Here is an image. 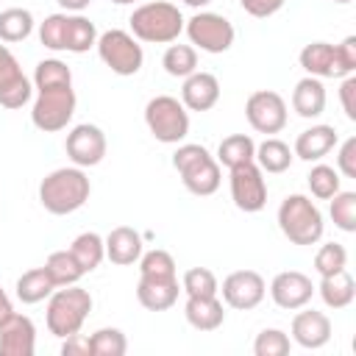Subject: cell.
Returning a JSON list of instances; mask_svg holds the SVG:
<instances>
[{
	"label": "cell",
	"mask_w": 356,
	"mask_h": 356,
	"mask_svg": "<svg viewBox=\"0 0 356 356\" xmlns=\"http://www.w3.org/2000/svg\"><path fill=\"white\" fill-rule=\"evenodd\" d=\"M289 348H292V342L281 328H264L253 342L256 356H286Z\"/></svg>",
	"instance_id": "obj_40"
},
{
	"label": "cell",
	"mask_w": 356,
	"mask_h": 356,
	"mask_svg": "<svg viewBox=\"0 0 356 356\" xmlns=\"http://www.w3.org/2000/svg\"><path fill=\"white\" fill-rule=\"evenodd\" d=\"M95 47H97L100 61L111 72H117V75H136L142 70V61H145L142 44L128 31L111 28V31H106V33L97 36V44Z\"/></svg>",
	"instance_id": "obj_8"
},
{
	"label": "cell",
	"mask_w": 356,
	"mask_h": 356,
	"mask_svg": "<svg viewBox=\"0 0 356 356\" xmlns=\"http://www.w3.org/2000/svg\"><path fill=\"white\" fill-rule=\"evenodd\" d=\"M181 286L186 295H217L220 284H217V275L209 270V267H192L184 273L181 278Z\"/></svg>",
	"instance_id": "obj_39"
},
{
	"label": "cell",
	"mask_w": 356,
	"mask_h": 356,
	"mask_svg": "<svg viewBox=\"0 0 356 356\" xmlns=\"http://www.w3.org/2000/svg\"><path fill=\"white\" fill-rule=\"evenodd\" d=\"M317 289H320V298L328 309H345L356 298V281L350 278L348 270H337L331 275H323Z\"/></svg>",
	"instance_id": "obj_25"
},
{
	"label": "cell",
	"mask_w": 356,
	"mask_h": 356,
	"mask_svg": "<svg viewBox=\"0 0 356 356\" xmlns=\"http://www.w3.org/2000/svg\"><path fill=\"white\" fill-rule=\"evenodd\" d=\"M292 159H295V153L289 150V145L281 142V139H275V136H267L256 147V156H253V161L259 164L261 172H286L289 164H292Z\"/></svg>",
	"instance_id": "obj_26"
},
{
	"label": "cell",
	"mask_w": 356,
	"mask_h": 356,
	"mask_svg": "<svg viewBox=\"0 0 356 356\" xmlns=\"http://www.w3.org/2000/svg\"><path fill=\"white\" fill-rule=\"evenodd\" d=\"M300 67L314 75V78H345L339 61H337V47L328 44V42H312L300 50L298 56Z\"/></svg>",
	"instance_id": "obj_19"
},
{
	"label": "cell",
	"mask_w": 356,
	"mask_h": 356,
	"mask_svg": "<svg viewBox=\"0 0 356 356\" xmlns=\"http://www.w3.org/2000/svg\"><path fill=\"white\" fill-rule=\"evenodd\" d=\"M334 3H350V0H334Z\"/></svg>",
	"instance_id": "obj_52"
},
{
	"label": "cell",
	"mask_w": 356,
	"mask_h": 356,
	"mask_svg": "<svg viewBox=\"0 0 356 356\" xmlns=\"http://www.w3.org/2000/svg\"><path fill=\"white\" fill-rule=\"evenodd\" d=\"M89 312H92V295L83 286L70 284V286L53 289L47 300V331L58 339L78 334Z\"/></svg>",
	"instance_id": "obj_5"
},
{
	"label": "cell",
	"mask_w": 356,
	"mask_h": 356,
	"mask_svg": "<svg viewBox=\"0 0 356 356\" xmlns=\"http://www.w3.org/2000/svg\"><path fill=\"white\" fill-rule=\"evenodd\" d=\"M292 339L300 348L317 350V348H323L331 339V320L323 312H314V309L298 312L292 317Z\"/></svg>",
	"instance_id": "obj_18"
},
{
	"label": "cell",
	"mask_w": 356,
	"mask_h": 356,
	"mask_svg": "<svg viewBox=\"0 0 356 356\" xmlns=\"http://www.w3.org/2000/svg\"><path fill=\"white\" fill-rule=\"evenodd\" d=\"M139 278H150V281H172L175 278V259L156 248L139 256Z\"/></svg>",
	"instance_id": "obj_34"
},
{
	"label": "cell",
	"mask_w": 356,
	"mask_h": 356,
	"mask_svg": "<svg viewBox=\"0 0 356 356\" xmlns=\"http://www.w3.org/2000/svg\"><path fill=\"white\" fill-rule=\"evenodd\" d=\"M70 253L75 256V261L81 264L83 273H92V270L100 267V261L106 259V242H103L100 234H95V231H83V234H78V236L72 239Z\"/></svg>",
	"instance_id": "obj_27"
},
{
	"label": "cell",
	"mask_w": 356,
	"mask_h": 356,
	"mask_svg": "<svg viewBox=\"0 0 356 356\" xmlns=\"http://www.w3.org/2000/svg\"><path fill=\"white\" fill-rule=\"evenodd\" d=\"M337 61L345 75L356 72V36H345L342 44H337Z\"/></svg>",
	"instance_id": "obj_44"
},
{
	"label": "cell",
	"mask_w": 356,
	"mask_h": 356,
	"mask_svg": "<svg viewBox=\"0 0 356 356\" xmlns=\"http://www.w3.org/2000/svg\"><path fill=\"white\" fill-rule=\"evenodd\" d=\"M97 44V28L92 19L81 14H67V28H64V50L70 53H86L89 47Z\"/></svg>",
	"instance_id": "obj_28"
},
{
	"label": "cell",
	"mask_w": 356,
	"mask_h": 356,
	"mask_svg": "<svg viewBox=\"0 0 356 356\" xmlns=\"http://www.w3.org/2000/svg\"><path fill=\"white\" fill-rule=\"evenodd\" d=\"M72 83V72L64 61L58 58H44L36 64V72H33V86L36 89H47V86H67Z\"/></svg>",
	"instance_id": "obj_36"
},
{
	"label": "cell",
	"mask_w": 356,
	"mask_h": 356,
	"mask_svg": "<svg viewBox=\"0 0 356 356\" xmlns=\"http://www.w3.org/2000/svg\"><path fill=\"white\" fill-rule=\"evenodd\" d=\"M239 6H242L250 17L264 19V17H273V14L284 6V0H239Z\"/></svg>",
	"instance_id": "obj_45"
},
{
	"label": "cell",
	"mask_w": 356,
	"mask_h": 356,
	"mask_svg": "<svg viewBox=\"0 0 356 356\" xmlns=\"http://www.w3.org/2000/svg\"><path fill=\"white\" fill-rule=\"evenodd\" d=\"M36 100L31 108V120L39 131L44 134H56L61 128H67V122L75 114V92L72 83L67 86H47V89H36Z\"/></svg>",
	"instance_id": "obj_7"
},
{
	"label": "cell",
	"mask_w": 356,
	"mask_h": 356,
	"mask_svg": "<svg viewBox=\"0 0 356 356\" xmlns=\"http://www.w3.org/2000/svg\"><path fill=\"white\" fill-rule=\"evenodd\" d=\"M314 295V284L309 275L298 273V270H286V273H278L270 284V298L278 309H286V312H295V309H303Z\"/></svg>",
	"instance_id": "obj_15"
},
{
	"label": "cell",
	"mask_w": 356,
	"mask_h": 356,
	"mask_svg": "<svg viewBox=\"0 0 356 356\" xmlns=\"http://www.w3.org/2000/svg\"><path fill=\"white\" fill-rule=\"evenodd\" d=\"M128 22H131L134 39L150 42V44H170L184 31V17H181L178 6L164 3V0L145 3V6L134 8Z\"/></svg>",
	"instance_id": "obj_2"
},
{
	"label": "cell",
	"mask_w": 356,
	"mask_h": 356,
	"mask_svg": "<svg viewBox=\"0 0 356 356\" xmlns=\"http://www.w3.org/2000/svg\"><path fill=\"white\" fill-rule=\"evenodd\" d=\"M231 197L239 211H261L267 206V181L256 161L239 164L231 170Z\"/></svg>",
	"instance_id": "obj_10"
},
{
	"label": "cell",
	"mask_w": 356,
	"mask_h": 356,
	"mask_svg": "<svg viewBox=\"0 0 356 356\" xmlns=\"http://www.w3.org/2000/svg\"><path fill=\"white\" fill-rule=\"evenodd\" d=\"M337 145V128L334 125H312L306 131L298 134L295 139V156L303 161H320L323 156H328Z\"/></svg>",
	"instance_id": "obj_20"
},
{
	"label": "cell",
	"mask_w": 356,
	"mask_h": 356,
	"mask_svg": "<svg viewBox=\"0 0 356 356\" xmlns=\"http://www.w3.org/2000/svg\"><path fill=\"white\" fill-rule=\"evenodd\" d=\"M345 264H348V250L339 242H325L314 256V270L320 275H331L337 270H345Z\"/></svg>",
	"instance_id": "obj_41"
},
{
	"label": "cell",
	"mask_w": 356,
	"mask_h": 356,
	"mask_svg": "<svg viewBox=\"0 0 356 356\" xmlns=\"http://www.w3.org/2000/svg\"><path fill=\"white\" fill-rule=\"evenodd\" d=\"M245 117H248V122H250L253 131L270 136V134L284 131V125H286V103H284V97L278 92L259 89V92H253L248 97Z\"/></svg>",
	"instance_id": "obj_11"
},
{
	"label": "cell",
	"mask_w": 356,
	"mask_h": 356,
	"mask_svg": "<svg viewBox=\"0 0 356 356\" xmlns=\"http://www.w3.org/2000/svg\"><path fill=\"white\" fill-rule=\"evenodd\" d=\"M186 36L195 47L203 53H225L234 44V25L214 11H197L192 19H186Z\"/></svg>",
	"instance_id": "obj_9"
},
{
	"label": "cell",
	"mask_w": 356,
	"mask_h": 356,
	"mask_svg": "<svg viewBox=\"0 0 356 356\" xmlns=\"http://www.w3.org/2000/svg\"><path fill=\"white\" fill-rule=\"evenodd\" d=\"M33 31V14L28 8H6L0 11V42H22Z\"/></svg>",
	"instance_id": "obj_32"
},
{
	"label": "cell",
	"mask_w": 356,
	"mask_h": 356,
	"mask_svg": "<svg viewBox=\"0 0 356 356\" xmlns=\"http://www.w3.org/2000/svg\"><path fill=\"white\" fill-rule=\"evenodd\" d=\"M306 181H309V189H312V195L317 197V200H331L337 192H339V172L334 170V167H328V164H314L312 167V172L306 175Z\"/></svg>",
	"instance_id": "obj_35"
},
{
	"label": "cell",
	"mask_w": 356,
	"mask_h": 356,
	"mask_svg": "<svg viewBox=\"0 0 356 356\" xmlns=\"http://www.w3.org/2000/svg\"><path fill=\"white\" fill-rule=\"evenodd\" d=\"M64 28H67V14H50L39 25V42L47 50H64Z\"/></svg>",
	"instance_id": "obj_42"
},
{
	"label": "cell",
	"mask_w": 356,
	"mask_h": 356,
	"mask_svg": "<svg viewBox=\"0 0 356 356\" xmlns=\"http://www.w3.org/2000/svg\"><path fill=\"white\" fill-rule=\"evenodd\" d=\"M161 67L172 78H186L197 70V50L192 44H170L161 56Z\"/></svg>",
	"instance_id": "obj_33"
},
{
	"label": "cell",
	"mask_w": 356,
	"mask_h": 356,
	"mask_svg": "<svg viewBox=\"0 0 356 356\" xmlns=\"http://www.w3.org/2000/svg\"><path fill=\"white\" fill-rule=\"evenodd\" d=\"M56 3H58L61 8H67V11H75V14H78V11H83L92 0H56Z\"/></svg>",
	"instance_id": "obj_49"
},
{
	"label": "cell",
	"mask_w": 356,
	"mask_h": 356,
	"mask_svg": "<svg viewBox=\"0 0 356 356\" xmlns=\"http://www.w3.org/2000/svg\"><path fill=\"white\" fill-rule=\"evenodd\" d=\"M253 156H256V142L248 134H231L217 147V164H222L228 170L253 161Z\"/></svg>",
	"instance_id": "obj_29"
},
{
	"label": "cell",
	"mask_w": 356,
	"mask_h": 356,
	"mask_svg": "<svg viewBox=\"0 0 356 356\" xmlns=\"http://www.w3.org/2000/svg\"><path fill=\"white\" fill-rule=\"evenodd\" d=\"M111 3H117V6H125V3H134V0H111Z\"/></svg>",
	"instance_id": "obj_51"
},
{
	"label": "cell",
	"mask_w": 356,
	"mask_h": 356,
	"mask_svg": "<svg viewBox=\"0 0 356 356\" xmlns=\"http://www.w3.org/2000/svg\"><path fill=\"white\" fill-rule=\"evenodd\" d=\"M44 270H47V275L53 278L56 286L78 284L81 275H83L81 264L75 261V256H72L70 250H53V253L47 256V261H44Z\"/></svg>",
	"instance_id": "obj_31"
},
{
	"label": "cell",
	"mask_w": 356,
	"mask_h": 356,
	"mask_svg": "<svg viewBox=\"0 0 356 356\" xmlns=\"http://www.w3.org/2000/svg\"><path fill=\"white\" fill-rule=\"evenodd\" d=\"M217 292H222V300L231 309L250 312V309H256L264 300L267 284H264V278L256 270H236V273L225 275L222 289H217Z\"/></svg>",
	"instance_id": "obj_12"
},
{
	"label": "cell",
	"mask_w": 356,
	"mask_h": 356,
	"mask_svg": "<svg viewBox=\"0 0 356 356\" xmlns=\"http://www.w3.org/2000/svg\"><path fill=\"white\" fill-rule=\"evenodd\" d=\"M36 350V325L25 314H11L0 325V356H33Z\"/></svg>",
	"instance_id": "obj_16"
},
{
	"label": "cell",
	"mask_w": 356,
	"mask_h": 356,
	"mask_svg": "<svg viewBox=\"0 0 356 356\" xmlns=\"http://www.w3.org/2000/svg\"><path fill=\"white\" fill-rule=\"evenodd\" d=\"M92 356H122L128 350V339L120 328H97L92 337Z\"/></svg>",
	"instance_id": "obj_38"
},
{
	"label": "cell",
	"mask_w": 356,
	"mask_h": 356,
	"mask_svg": "<svg viewBox=\"0 0 356 356\" xmlns=\"http://www.w3.org/2000/svg\"><path fill=\"white\" fill-rule=\"evenodd\" d=\"M337 172H342L345 178H356V136H348L339 147V156H337Z\"/></svg>",
	"instance_id": "obj_43"
},
{
	"label": "cell",
	"mask_w": 356,
	"mask_h": 356,
	"mask_svg": "<svg viewBox=\"0 0 356 356\" xmlns=\"http://www.w3.org/2000/svg\"><path fill=\"white\" fill-rule=\"evenodd\" d=\"M278 228L292 245H314L323 236V214L306 195H286L278 206Z\"/></svg>",
	"instance_id": "obj_4"
},
{
	"label": "cell",
	"mask_w": 356,
	"mask_h": 356,
	"mask_svg": "<svg viewBox=\"0 0 356 356\" xmlns=\"http://www.w3.org/2000/svg\"><path fill=\"white\" fill-rule=\"evenodd\" d=\"M103 242H106V259L111 264H122L125 267V264L139 261V256H142V236L128 225L111 228Z\"/></svg>",
	"instance_id": "obj_22"
},
{
	"label": "cell",
	"mask_w": 356,
	"mask_h": 356,
	"mask_svg": "<svg viewBox=\"0 0 356 356\" xmlns=\"http://www.w3.org/2000/svg\"><path fill=\"white\" fill-rule=\"evenodd\" d=\"M53 289H56V284H53V278L47 275L44 267H33V270H28L17 278V298L22 303H39V300L50 298Z\"/></svg>",
	"instance_id": "obj_30"
},
{
	"label": "cell",
	"mask_w": 356,
	"mask_h": 356,
	"mask_svg": "<svg viewBox=\"0 0 356 356\" xmlns=\"http://www.w3.org/2000/svg\"><path fill=\"white\" fill-rule=\"evenodd\" d=\"M356 78L353 75H345L342 86H339V100H342V108H345V117L348 120H356Z\"/></svg>",
	"instance_id": "obj_47"
},
{
	"label": "cell",
	"mask_w": 356,
	"mask_h": 356,
	"mask_svg": "<svg viewBox=\"0 0 356 356\" xmlns=\"http://www.w3.org/2000/svg\"><path fill=\"white\" fill-rule=\"evenodd\" d=\"M220 100V81L211 72H192L184 78L181 86V103L186 111H209Z\"/></svg>",
	"instance_id": "obj_17"
},
{
	"label": "cell",
	"mask_w": 356,
	"mask_h": 356,
	"mask_svg": "<svg viewBox=\"0 0 356 356\" xmlns=\"http://www.w3.org/2000/svg\"><path fill=\"white\" fill-rule=\"evenodd\" d=\"M89 192H92V184H89L83 167H58L42 178L39 203L44 206V211L64 217V214L78 211L89 200Z\"/></svg>",
	"instance_id": "obj_1"
},
{
	"label": "cell",
	"mask_w": 356,
	"mask_h": 356,
	"mask_svg": "<svg viewBox=\"0 0 356 356\" xmlns=\"http://www.w3.org/2000/svg\"><path fill=\"white\" fill-rule=\"evenodd\" d=\"M31 81L25 78L14 53L0 44V106L3 108H22L31 100Z\"/></svg>",
	"instance_id": "obj_14"
},
{
	"label": "cell",
	"mask_w": 356,
	"mask_h": 356,
	"mask_svg": "<svg viewBox=\"0 0 356 356\" xmlns=\"http://www.w3.org/2000/svg\"><path fill=\"white\" fill-rule=\"evenodd\" d=\"M186 6H192V8H203V6H209L211 0H184Z\"/></svg>",
	"instance_id": "obj_50"
},
{
	"label": "cell",
	"mask_w": 356,
	"mask_h": 356,
	"mask_svg": "<svg viewBox=\"0 0 356 356\" xmlns=\"http://www.w3.org/2000/svg\"><path fill=\"white\" fill-rule=\"evenodd\" d=\"M184 314H186V323L197 331H214L225 320V312L217 295H186Z\"/></svg>",
	"instance_id": "obj_21"
},
{
	"label": "cell",
	"mask_w": 356,
	"mask_h": 356,
	"mask_svg": "<svg viewBox=\"0 0 356 356\" xmlns=\"http://www.w3.org/2000/svg\"><path fill=\"white\" fill-rule=\"evenodd\" d=\"M145 122H147V131L164 145H178L189 134V111L178 97H170V95H159L147 100Z\"/></svg>",
	"instance_id": "obj_6"
},
{
	"label": "cell",
	"mask_w": 356,
	"mask_h": 356,
	"mask_svg": "<svg viewBox=\"0 0 356 356\" xmlns=\"http://www.w3.org/2000/svg\"><path fill=\"white\" fill-rule=\"evenodd\" d=\"M331 220L345 234L356 231V192H342L339 189L331 197Z\"/></svg>",
	"instance_id": "obj_37"
},
{
	"label": "cell",
	"mask_w": 356,
	"mask_h": 356,
	"mask_svg": "<svg viewBox=\"0 0 356 356\" xmlns=\"http://www.w3.org/2000/svg\"><path fill=\"white\" fill-rule=\"evenodd\" d=\"M61 356H92V342H89V337H83V334H70V337H64Z\"/></svg>",
	"instance_id": "obj_46"
},
{
	"label": "cell",
	"mask_w": 356,
	"mask_h": 356,
	"mask_svg": "<svg viewBox=\"0 0 356 356\" xmlns=\"http://www.w3.org/2000/svg\"><path fill=\"white\" fill-rule=\"evenodd\" d=\"M136 300L147 312H167L178 300V278H172V281L139 278V284H136Z\"/></svg>",
	"instance_id": "obj_24"
},
{
	"label": "cell",
	"mask_w": 356,
	"mask_h": 356,
	"mask_svg": "<svg viewBox=\"0 0 356 356\" xmlns=\"http://www.w3.org/2000/svg\"><path fill=\"white\" fill-rule=\"evenodd\" d=\"M14 314V306H11V298L6 295V289L0 286V325Z\"/></svg>",
	"instance_id": "obj_48"
},
{
	"label": "cell",
	"mask_w": 356,
	"mask_h": 356,
	"mask_svg": "<svg viewBox=\"0 0 356 356\" xmlns=\"http://www.w3.org/2000/svg\"><path fill=\"white\" fill-rule=\"evenodd\" d=\"M172 167L178 170L184 186L197 195V197H209L220 189V164L217 159H211V153L203 147V145H181L175 153H172Z\"/></svg>",
	"instance_id": "obj_3"
},
{
	"label": "cell",
	"mask_w": 356,
	"mask_h": 356,
	"mask_svg": "<svg viewBox=\"0 0 356 356\" xmlns=\"http://www.w3.org/2000/svg\"><path fill=\"white\" fill-rule=\"evenodd\" d=\"M292 108L312 120V117H320L325 111V86L320 78L314 75H306L303 81L295 83V92H292Z\"/></svg>",
	"instance_id": "obj_23"
},
{
	"label": "cell",
	"mask_w": 356,
	"mask_h": 356,
	"mask_svg": "<svg viewBox=\"0 0 356 356\" xmlns=\"http://www.w3.org/2000/svg\"><path fill=\"white\" fill-rule=\"evenodd\" d=\"M64 150L75 167H95L106 156V134L97 125L81 122L67 134Z\"/></svg>",
	"instance_id": "obj_13"
}]
</instances>
